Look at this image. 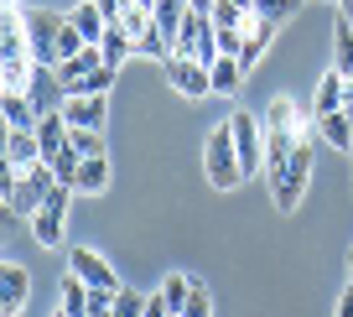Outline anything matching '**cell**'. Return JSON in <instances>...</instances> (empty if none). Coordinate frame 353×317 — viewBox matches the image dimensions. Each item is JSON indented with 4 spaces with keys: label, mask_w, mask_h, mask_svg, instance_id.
Segmentation results:
<instances>
[{
    "label": "cell",
    "mask_w": 353,
    "mask_h": 317,
    "mask_svg": "<svg viewBox=\"0 0 353 317\" xmlns=\"http://www.w3.org/2000/svg\"><path fill=\"white\" fill-rule=\"evenodd\" d=\"M57 187V172L47 162H37V166H26L21 177H16V187L6 198H0V208H6V229H11L16 219H32L37 208L47 203V193H52Z\"/></svg>",
    "instance_id": "cell-1"
},
{
    "label": "cell",
    "mask_w": 353,
    "mask_h": 317,
    "mask_svg": "<svg viewBox=\"0 0 353 317\" xmlns=\"http://www.w3.org/2000/svg\"><path fill=\"white\" fill-rule=\"evenodd\" d=\"M265 182H270V203H276L281 213H296L301 198H307V182H312V141H296L291 162L281 166V172H270Z\"/></svg>",
    "instance_id": "cell-2"
},
{
    "label": "cell",
    "mask_w": 353,
    "mask_h": 317,
    "mask_svg": "<svg viewBox=\"0 0 353 317\" xmlns=\"http://www.w3.org/2000/svg\"><path fill=\"white\" fill-rule=\"evenodd\" d=\"M203 166H208V182H213V187H223V193H229V187H239L244 166H239V146H234L229 120L208 131V141H203Z\"/></svg>",
    "instance_id": "cell-3"
},
{
    "label": "cell",
    "mask_w": 353,
    "mask_h": 317,
    "mask_svg": "<svg viewBox=\"0 0 353 317\" xmlns=\"http://www.w3.org/2000/svg\"><path fill=\"white\" fill-rule=\"evenodd\" d=\"M63 26L68 11H26V37H32V57L37 63H63Z\"/></svg>",
    "instance_id": "cell-4"
},
{
    "label": "cell",
    "mask_w": 353,
    "mask_h": 317,
    "mask_svg": "<svg viewBox=\"0 0 353 317\" xmlns=\"http://www.w3.org/2000/svg\"><path fill=\"white\" fill-rule=\"evenodd\" d=\"M68 203H73V182H57L52 193H47V203L32 213V234H37V244H42V250H57V244H63Z\"/></svg>",
    "instance_id": "cell-5"
},
{
    "label": "cell",
    "mask_w": 353,
    "mask_h": 317,
    "mask_svg": "<svg viewBox=\"0 0 353 317\" xmlns=\"http://www.w3.org/2000/svg\"><path fill=\"white\" fill-rule=\"evenodd\" d=\"M229 131H234V146H239L244 177L265 172V120H254L250 110H234V115H229Z\"/></svg>",
    "instance_id": "cell-6"
},
{
    "label": "cell",
    "mask_w": 353,
    "mask_h": 317,
    "mask_svg": "<svg viewBox=\"0 0 353 317\" xmlns=\"http://www.w3.org/2000/svg\"><path fill=\"white\" fill-rule=\"evenodd\" d=\"M161 73H166V84H172L176 94H188V99H208L213 94V78H208V68H203L198 57L172 52V57H161Z\"/></svg>",
    "instance_id": "cell-7"
},
{
    "label": "cell",
    "mask_w": 353,
    "mask_h": 317,
    "mask_svg": "<svg viewBox=\"0 0 353 317\" xmlns=\"http://www.w3.org/2000/svg\"><path fill=\"white\" fill-rule=\"evenodd\" d=\"M26 94H32V104H37V110H63V104H68V84H63V78H57V68L52 63H37L32 68V78H26Z\"/></svg>",
    "instance_id": "cell-8"
},
{
    "label": "cell",
    "mask_w": 353,
    "mask_h": 317,
    "mask_svg": "<svg viewBox=\"0 0 353 317\" xmlns=\"http://www.w3.org/2000/svg\"><path fill=\"white\" fill-rule=\"evenodd\" d=\"M63 120L73 125V131H104V120H110V99H104V94H68Z\"/></svg>",
    "instance_id": "cell-9"
},
{
    "label": "cell",
    "mask_w": 353,
    "mask_h": 317,
    "mask_svg": "<svg viewBox=\"0 0 353 317\" xmlns=\"http://www.w3.org/2000/svg\"><path fill=\"white\" fill-rule=\"evenodd\" d=\"M239 32H244V52H239V63H244V73H250V68H254V63L265 57V47L276 42L281 21H270V16L250 11V16H244V26H239Z\"/></svg>",
    "instance_id": "cell-10"
},
{
    "label": "cell",
    "mask_w": 353,
    "mask_h": 317,
    "mask_svg": "<svg viewBox=\"0 0 353 317\" xmlns=\"http://www.w3.org/2000/svg\"><path fill=\"white\" fill-rule=\"evenodd\" d=\"M26 296H32V276H26L16 260H6L0 265V317H21Z\"/></svg>",
    "instance_id": "cell-11"
},
{
    "label": "cell",
    "mask_w": 353,
    "mask_h": 317,
    "mask_svg": "<svg viewBox=\"0 0 353 317\" xmlns=\"http://www.w3.org/2000/svg\"><path fill=\"white\" fill-rule=\"evenodd\" d=\"M68 260H73L68 271H78V276H83L88 286H104V291H120V276H114V265L104 260L99 250H88V244H78V250L68 255Z\"/></svg>",
    "instance_id": "cell-12"
},
{
    "label": "cell",
    "mask_w": 353,
    "mask_h": 317,
    "mask_svg": "<svg viewBox=\"0 0 353 317\" xmlns=\"http://www.w3.org/2000/svg\"><path fill=\"white\" fill-rule=\"evenodd\" d=\"M0 115H6V131H37V120H42V110L32 104L26 88H6L0 94Z\"/></svg>",
    "instance_id": "cell-13"
},
{
    "label": "cell",
    "mask_w": 353,
    "mask_h": 317,
    "mask_svg": "<svg viewBox=\"0 0 353 317\" xmlns=\"http://www.w3.org/2000/svg\"><path fill=\"white\" fill-rule=\"evenodd\" d=\"M0 162H11V166H37L47 162L42 156V141H37V131H6V146H0Z\"/></svg>",
    "instance_id": "cell-14"
},
{
    "label": "cell",
    "mask_w": 353,
    "mask_h": 317,
    "mask_svg": "<svg viewBox=\"0 0 353 317\" xmlns=\"http://www.w3.org/2000/svg\"><path fill=\"white\" fill-rule=\"evenodd\" d=\"M343 104H348V78L338 73V68H327L317 84V99H312V120H322V115H338Z\"/></svg>",
    "instance_id": "cell-15"
},
{
    "label": "cell",
    "mask_w": 353,
    "mask_h": 317,
    "mask_svg": "<svg viewBox=\"0 0 353 317\" xmlns=\"http://www.w3.org/2000/svg\"><path fill=\"white\" fill-rule=\"evenodd\" d=\"M94 68H104V47H99V42H88L83 52L63 57V63H57V78H63V84H68V94H73V84H78L83 73H94Z\"/></svg>",
    "instance_id": "cell-16"
},
{
    "label": "cell",
    "mask_w": 353,
    "mask_h": 317,
    "mask_svg": "<svg viewBox=\"0 0 353 317\" xmlns=\"http://www.w3.org/2000/svg\"><path fill=\"white\" fill-rule=\"evenodd\" d=\"M265 131H291V135H301V141H307V125H301L291 94H276V99H270V110H265Z\"/></svg>",
    "instance_id": "cell-17"
},
{
    "label": "cell",
    "mask_w": 353,
    "mask_h": 317,
    "mask_svg": "<svg viewBox=\"0 0 353 317\" xmlns=\"http://www.w3.org/2000/svg\"><path fill=\"white\" fill-rule=\"evenodd\" d=\"M317 135L332 146V151H348V156H353V115H348V110L322 115V120H317Z\"/></svg>",
    "instance_id": "cell-18"
},
{
    "label": "cell",
    "mask_w": 353,
    "mask_h": 317,
    "mask_svg": "<svg viewBox=\"0 0 353 317\" xmlns=\"http://www.w3.org/2000/svg\"><path fill=\"white\" fill-rule=\"evenodd\" d=\"M68 21L83 32V42H104V32H110V16L99 11V0H88V6H78V11H68Z\"/></svg>",
    "instance_id": "cell-19"
},
{
    "label": "cell",
    "mask_w": 353,
    "mask_h": 317,
    "mask_svg": "<svg viewBox=\"0 0 353 317\" xmlns=\"http://www.w3.org/2000/svg\"><path fill=\"white\" fill-rule=\"evenodd\" d=\"M104 187H110V162L104 156H83V166L73 177V193H104Z\"/></svg>",
    "instance_id": "cell-20"
},
{
    "label": "cell",
    "mask_w": 353,
    "mask_h": 317,
    "mask_svg": "<svg viewBox=\"0 0 353 317\" xmlns=\"http://www.w3.org/2000/svg\"><path fill=\"white\" fill-rule=\"evenodd\" d=\"M57 296H63V312H68V317H88V281H83L78 271H68V276H63Z\"/></svg>",
    "instance_id": "cell-21"
},
{
    "label": "cell",
    "mask_w": 353,
    "mask_h": 317,
    "mask_svg": "<svg viewBox=\"0 0 353 317\" xmlns=\"http://www.w3.org/2000/svg\"><path fill=\"white\" fill-rule=\"evenodd\" d=\"M156 296L166 302V312H182V307H188V296H192V276L166 271V276H161V286H156Z\"/></svg>",
    "instance_id": "cell-22"
},
{
    "label": "cell",
    "mask_w": 353,
    "mask_h": 317,
    "mask_svg": "<svg viewBox=\"0 0 353 317\" xmlns=\"http://www.w3.org/2000/svg\"><path fill=\"white\" fill-rule=\"evenodd\" d=\"M332 68H338L343 78H353V26L343 21H332Z\"/></svg>",
    "instance_id": "cell-23"
},
{
    "label": "cell",
    "mask_w": 353,
    "mask_h": 317,
    "mask_svg": "<svg viewBox=\"0 0 353 317\" xmlns=\"http://www.w3.org/2000/svg\"><path fill=\"white\" fill-rule=\"evenodd\" d=\"M99 47H104V63H110V68H120L125 57L135 52V37L125 32L120 21H110V32H104V42H99Z\"/></svg>",
    "instance_id": "cell-24"
},
{
    "label": "cell",
    "mask_w": 353,
    "mask_h": 317,
    "mask_svg": "<svg viewBox=\"0 0 353 317\" xmlns=\"http://www.w3.org/2000/svg\"><path fill=\"white\" fill-rule=\"evenodd\" d=\"M208 78H213V94H234V88L244 84V63L239 57H219V63L208 68Z\"/></svg>",
    "instance_id": "cell-25"
},
{
    "label": "cell",
    "mask_w": 353,
    "mask_h": 317,
    "mask_svg": "<svg viewBox=\"0 0 353 317\" xmlns=\"http://www.w3.org/2000/svg\"><path fill=\"white\" fill-rule=\"evenodd\" d=\"M120 26H125V32L135 37V42H141V37H145V32L156 26V11H151V6H135V0H130V6L120 11Z\"/></svg>",
    "instance_id": "cell-26"
},
{
    "label": "cell",
    "mask_w": 353,
    "mask_h": 317,
    "mask_svg": "<svg viewBox=\"0 0 353 317\" xmlns=\"http://www.w3.org/2000/svg\"><path fill=\"white\" fill-rule=\"evenodd\" d=\"M114 78H120V68H110V63H104V68H94V73H83V78H78V84H73V94H110V88H114Z\"/></svg>",
    "instance_id": "cell-27"
},
{
    "label": "cell",
    "mask_w": 353,
    "mask_h": 317,
    "mask_svg": "<svg viewBox=\"0 0 353 317\" xmlns=\"http://www.w3.org/2000/svg\"><path fill=\"white\" fill-rule=\"evenodd\" d=\"M254 6H239V0H213V26H244V16H250Z\"/></svg>",
    "instance_id": "cell-28"
},
{
    "label": "cell",
    "mask_w": 353,
    "mask_h": 317,
    "mask_svg": "<svg viewBox=\"0 0 353 317\" xmlns=\"http://www.w3.org/2000/svg\"><path fill=\"white\" fill-rule=\"evenodd\" d=\"M135 52H145V57H156V63H161V57H172V37H166L161 26H151V32L135 42Z\"/></svg>",
    "instance_id": "cell-29"
},
{
    "label": "cell",
    "mask_w": 353,
    "mask_h": 317,
    "mask_svg": "<svg viewBox=\"0 0 353 317\" xmlns=\"http://www.w3.org/2000/svg\"><path fill=\"white\" fill-rule=\"evenodd\" d=\"M254 11H260V16H270V21H281V26H286L291 16L301 11V0H254Z\"/></svg>",
    "instance_id": "cell-30"
},
{
    "label": "cell",
    "mask_w": 353,
    "mask_h": 317,
    "mask_svg": "<svg viewBox=\"0 0 353 317\" xmlns=\"http://www.w3.org/2000/svg\"><path fill=\"white\" fill-rule=\"evenodd\" d=\"M47 166L57 172V182H73V177H78V166H83V156H78L73 146H63V151H57V156H52Z\"/></svg>",
    "instance_id": "cell-31"
},
{
    "label": "cell",
    "mask_w": 353,
    "mask_h": 317,
    "mask_svg": "<svg viewBox=\"0 0 353 317\" xmlns=\"http://www.w3.org/2000/svg\"><path fill=\"white\" fill-rule=\"evenodd\" d=\"M68 146H73L78 156H104V135L99 131H73V135H68Z\"/></svg>",
    "instance_id": "cell-32"
},
{
    "label": "cell",
    "mask_w": 353,
    "mask_h": 317,
    "mask_svg": "<svg viewBox=\"0 0 353 317\" xmlns=\"http://www.w3.org/2000/svg\"><path fill=\"white\" fill-rule=\"evenodd\" d=\"M114 317H145V296L130 291V286H120V296H114Z\"/></svg>",
    "instance_id": "cell-33"
},
{
    "label": "cell",
    "mask_w": 353,
    "mask_h": 317,
    "mask_svg": "<svg viewBox=\"0 0 353 317\" xmlns=\"http://www.w3.org/2000/svg\"><path fill=\"white\" fill-rule=\"evenodd\" d=\"M182 317H213V296H208L203 281H192V296H188V307H182Z\"/></svg>",
    "instance_id": "cell-34"
},
{
    "label": "cell",
    "mask_w": 353,
    "mask_h": 317,
    "mask_svg": "<svg viewBox=\"0 0 353 317\" xmlns=\"http://www.w3.org/2000/svg\"><path fill=\"white\" fill-rule=\"evenodd\" d=\"M244 52V32L239 26H219V57H239Z\"/></svg>",
    "instance_id": "cell-35"
},
{
    "label": "cell",
    "mask_w": 353,
    "mask_h": 317,
    "mask_svg": "<svg viewBox=\"0 0 353 317\" xmlns=\"http://www.w3.org/2000/svg\"><path fill=\"white\" fill-rule=\"evenodd\" d=\"M125 6H130V0H99V11L110 16V21H120V11H125Z\"/></svg>",
    "instance_id": "cell-36"
},
{
    "label": "cell",
    "mask_w": 353,
    "mask_h": 317,
    "mask_svg": "<svg viewBox=\"0 0 353 317\" xmlns=\"http://www.w3.org/2000/svg\"><path fill=\"white\" fill-rule=\"evenodd\" d=\"M332 317H353V281H348V291L338 296V312H332Z\"/></svg>",
    "instance_id": "cell-37"
},
{
    "label": "cell",
    "mask_w": 353,
    "mask_h": 317,
    "mask_svg": "<svg viewBox=\"0 0 353 317\" xmlns=\"http://www.w3.org/2000/svg\"><path fill=\"white\" fill-rule=\"evenodd\" d=\"M145 317H166V302H161V296H145Z\"/></svg>",
    "instance_id": "cell-38"
},
{
    "label": "cell",
    "mask_w": 353,
    "mask_h": 317,
    "mask_svg": "<svg viewBox=\"0 0 353 317\" xmlns=\"http://www.w3.org/2000/svg\"><path fill=\"white\" fill-rule=\"evenodd\" d=\"M338 16H343L348 26H353V0H338Z\"/></svg>",
    "instance_id": "cell-39"
},
{
    "label": "cell",
    "mask_w": 353,
    "mask_h": 317,
    "mask_svg": "<svg viewBox=\"0 0 353 317\" xmlns=\"http://www.w3.org/2000/svg\"><path fill=\"white\" fill-rule=\"evenodd\" d=\"M348 281H353V250H348Z\"/></svg>",
    "instance_id": "cell-40"
},
{
    "label": "cell",
    "mask_w": 353,
    "mask_h": 317,
    "mask_svg": "<svg viewBox=\"0 0 353 317\" xmlns=\"http://www.w3.org/2000/svg\"><path fill=\"white\" fill-rule=\"evenodd\" d=\"M135 6H151V11H156V0H135Z\"/></svg>",
    "instance_id": "cell-41"
},
{
    "label": "cell",
    "mask_w": 353,
    "mask_h": 317,
    "mask_svg": "<svg viewBox=\"0 0 353 317\" xmlns=\"http://www.w3.org/2000/svg\"><path fill=\"white\" fill-rule=\"evenodd\" d=\"M239 6H254V0H239Z\"/></svg>",
    "instance_id": "cell-42"
},
{
    "label": "cell",
    "mask_w": 353,
    "mask_h": 317,
    "mask_svg": "<svg viewBox=\"0 0 353 317\" xmlns=\"http://www.w3.org/2000/svg\"><path fill=\"white\" fill-rule=\"evenodd\" d=\"M57 317H68V312H57Z\"/></svg>",
    "instance_id": "cell-43"
}]
</instances>
